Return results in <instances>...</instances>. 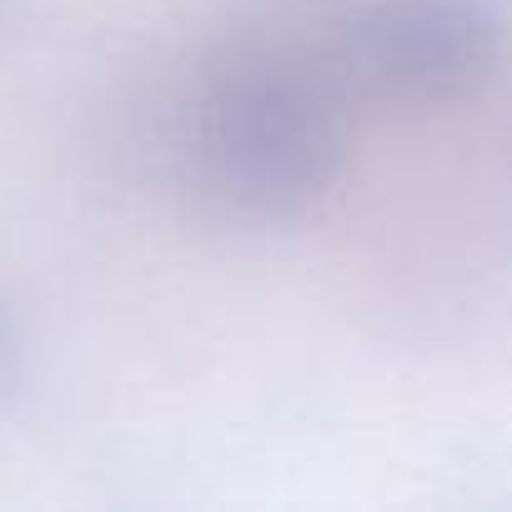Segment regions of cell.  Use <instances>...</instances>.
<instances>
[{
    "label": "cell",
    "instance_id": "3",
    "mask_svg": "<svg viewBox=\"0 0 512 512\" xmlns=\"http://www.w3.org/2000/svg\"><path fill=\"white\" fill-rule=\"evenodd\" d=\"M16 372H21V327H16V312L6 307V297H0V402L16 387Z\"/></svg>",
    "mask_w": 512,
    "mask_h": 512
},
{
    "label": "cell",
    "instance_id": "1",
    "mask_svg": "<svg viewBox=\"0 0 512 512\" xmlns=\"http://www.w3.org/2000/svg\"><path fill=\"white\" fill-rule=\"evenodd\" d=\"M347 91L322 56L251 41L221 56L186 116L196 191L251 226L312 216L347 171Z\"/></svg>",
    "mask_w": 512,
    "mask_h": 512
},
{
    "label": "cell",
    "instance_id": "2",
    "mask_svg": "<svg viewBox=\"0 0 512 512\" xmlns=\"http://www.w3.org/2000/svg\"><path fill=\"white\" fill-rule=\"evenodd\" d=\"M507 56L502 0H347L337 61L347 96L397 111H447L477 96Z\"/></svg>",
    "mask_w": 512,
    "mask_h": 512
}]
</instances>
